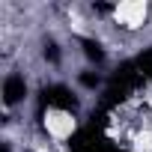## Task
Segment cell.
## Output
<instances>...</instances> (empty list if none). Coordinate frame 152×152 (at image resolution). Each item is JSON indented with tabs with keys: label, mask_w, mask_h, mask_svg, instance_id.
<instances>
[{
	"label": "cell",
	"mask_w": 152,
	"mask_h": 152,
	"mask_svg": "<svg viewBox=\"0 0 152 152\" xmlns=\"http://www.w3.org/2000/svg\"><path fill=\"white\" fill-rule=\"evenodd\" d=\"M42 125L48 131L51 140H69L75 134V128H78V119H75L69 110H60V107H48L42 113Z\"/></svg>",
	"instance_id": "6da1fadb"
},
{
	"label": "cell",
	"mask_w": 152,
	"mask_h": 152,
	"mask_svg": "<svg viewBox=\"0 0 152 152\" xmlns=\"http://www.w3.org/2000/svg\"><path fill=\"white\" fill-rule=\"evenodd\" d=\"M146 15H149V3H143V0H125V3H119L113 9V21L128 27V30L140 27L146 21Z\"/></svg>",
	"instance_id": "7a4b0ae2"
}]
</instances>
